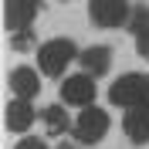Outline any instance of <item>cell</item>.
<instances>
[{
    "label": "cell",
    "mask_w": 149,
    "mask_h": 149,
    "mask_svg": "<svg viewBox=\"0 0 149 149\" xmlns=\"http://www.w3.org/2000/svg\"><path fill=\"white\" fill-rule=\"evenodd\" d=\"M78 47H74L71 37H54V41H44V44L37 47V68H41V74H47V78H61L65 74V68L71 65V61H78Z\"/></svg>",
    "instance_id": "1"
},
{
    "label": "cell",
    "mask_w": 149,
    "mask_h": 149,
    "mask_svg": "<svg viewBox=\"0 0 149 149\" xmlns=\"http://www.w3.org/2000/svg\"><path fill=\"white\" fill-rule=\"evenodd\" d=\"M149 98V74H139V71H125L119 74L109 88V102L119 105V109H139L142 102Z\"/></svg>",
    "instance_id": "2"
},
{
    "label": "cell",
    "mask_w": 149,
    "mask_h": 149,
    "mask_svg": "<svg viewBox=\"0 0 149 149\" xmlns=\"http://www.w3.org/2000/svg\"><path fill=\"white\" fill-rule=\"evenodd\" d=\"M112 119H109V112L98 109V105H88V109L78 112V119H74V139L81 142V146H95V142H102L105 139V132H109Z\"/></svg>",
    "instance_id": "3"
},
{
    "label": "cell",
    "mask_w": 149,
    "mask_h": 149,
    "mask_svg": "<svg viewBox=\"0 0 149 149\" xmlns=\"http://www.w3.org/2000/svg\"><path fill=\"white\" fill-rule=\"evenodd\" d=\"M88 17L98 27H129L132 3L129 0H88Z\"/></svg>",
    "instance_id": "4"
},
{
    "label": "cell",
    "mask_w": 149,
    "mask_h": 149,
    "mask_svg": "<svg viewBox=\"0 0 149 149\" xmlns=\"http://www.w3.org/2000/svg\"><path fill=\"white\" fill-rule=\"evenodd\" d=\"M61 102L65 105H78V109H88L95 105V78L92 74H68L61 81Z\"/></svg>",
    "instance_id": "5"
},
{
    "label": "cell",
    "mask_w": 149,
    "mask_h": 149,
    "mask_svg": "<svg viewBox=\"0 0 149 149\" xmlns=\"http://www.w3.org/2000/svg\"><path fill=\"white\" fill-rule=\"evenodd\" d=\"M37 3H41V0H3V27H7L10 34L27 31L31 20L37 17Z\"/></svg>",
    "instance_id": "6"
},
{
    "label": "cell",
    "mask_w": 149,
    "mask_h": 149,
    "mask_svg": "<svg viewBox=\"0 0 149 149\" xmlns=\"http://www.w3.org/2000/svg\"><path fill=\"white\" fill-rule=\"evenodd\" d=\"M78 65H81L85 74L102 78V74L112 68V47H109V44H92V47H85L81 54H78Z\"/></svg>",
    "instance_id": "7"
},
{
    "label": "cell",
    "mask_w": 149,
    "mask_h": 149,
    "mask_svg": "<svg viewBox=\"0 0 149 149\" xmlns=\"http://www.w3.org/2000/svg\"><path fill=\"white\" fill-rule=\"evenodd\" d=\"M37 119V109L27 102V98H14L7 102V112H3V122H7L10 132H27Z\"/></svg>",
    "instance_id": "8"
},
{
    "label": "cell",
    "mask_w": 149,
    "mask_h": 149,
    "mask_svg": "<svg viewBox=\"0 0 149 149\" xmlns=\"http://www.w3.org/2000/svg\"><path fill=\"white\" fill-rule=\"evenodd\" d=\"M7 85H10V92H14V98H27V102L41 92V78H37V71L27 68V65L14 68L10 78H7Z\"/></svg>",
    "instance_id": "9"
},
{
    "label": "cell",
    "mask_w": 149,
    "mask_h": 149,
    "mask_svg": "<svg viewBox=\"0 0 149 149\" xmlns=\"http://www.w3.org/2000/svg\"><path fill=\"white\" fill-rule=\"evenodd\" d=\"M122 129H125V136H129L136 146H146V142H149V112L129 109L125 119H122Z\"/></svg>",
    "instance_id": "10"
},
{
    "label": "cell",
    "mask_w": 149,
    "mask_h": 149,
    "mask_svg": "<svg viewBox=\"0 0 149 149\" xmlns=\"http://www.w3.org/2000/svg\"><path fill=\"white\" fill-rule=\"evenodd\" d=\"M41 119H44V129H47V136H65L68 129H74L71 122H68V112L61 109V105H47V109L41 112Z\"/></svg>",
    "instance_id": "11"
},
{
    "label": "cell",
    "mask_w": 149,
    "mask_h": 149,
    "mask_svg": "<svg viewBox=\"0 0 149 149\" xmlns=\"http://www.w3.org/2000/svg\"><path fill=\"white\" fill-rule=\"evenodd\" d=\"M146 27H149V7L146 3H136V7H132V17H129V31L139 34V31H146Z\"/></svg>",
    "instance_id": "12"
},
{
    "label": "cell",
    "mask_w": 149,
    "mask_h": 149,
    "mask_svg": "<svg viewBox=\"0 0 149 149\" xmlns=\"http://www.w3.org/2000/svg\"><path fill=\"white\" fill-rule=\"evenodd\" d=\"M136 51H139V58H146V61H149V27L136 34Z\"/></svg>",
    "instance_id": "13"
},
{
    "label": "cell",
    "mask_w": 149,
    "mask_h": 149,
    "mask_svg": "<svg viewBox=\"0 0 149 149\" xmlns=\"http://www.w3.org/2000/svg\"><path fill=\"white\" fill-rule=\"evenodd\" d=\"M14 149H47V142H44V139H37V136H24V139H20Z\"/></svg>",
    "instance_id": "14"
},
{
    "label": "cell",
    "mask_w": 149,
    "mask_h": 149,
    "mask_svg": "<svg viewBox=\"0 0 149 149\" xmlns=\"http://www.w3.org/2000/svg\"><path fill=\"white\" fill-rule=\"evenodd\" d=\"M31 41H34V37H31V31H20V34H14V37H10V44L17 47V51H24V47H31Z\"/></svg>",
    "instance_id": "15"
}]
</instances>
